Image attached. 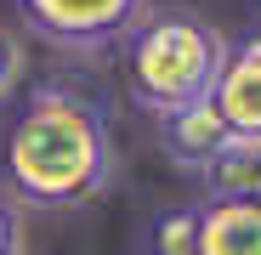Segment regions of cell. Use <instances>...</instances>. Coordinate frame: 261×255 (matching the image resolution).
<instances>
[{
  "label": "cell",
  "instance_id": "cell-1",
  "mask_svg": "<svg viewBox=\"0 0 261 255\" xmlns=\"http://www.w3.org/2000/svg\"><path fill=\"white\" fill-rule=\"evenodd\" d=\"M0 164H6L12 193L29 204H46V210L85 204L108 187V170H114L108 119L97 102L74 91H34L0 142Z\"/></svg>",
  "mask_w": 261,
  "mask_h": 255
},
{
  "label": "cell",
  "instance_id": "cell-2",
  "mask_svg": "<svg viewBox=\"0 0 261 255\" xmlns=\"http://www.w3.org/2000/svg\"><path fill=\"white\" fill-rule=\"evenodd\" d=\"M125 63H130L137 97L165 119V114L204 102L216 91L222 63H227V40L193 12H153V17L137 23Z\"/></svg>",
  "mask_w": 261,
  "mask_h": 255
},
{
  "label": "cell",
  "instance_id": "cell-3",
  "mask_svg": "<svg viewBox=\"0 0 261 255\" xmlns=\"http://www.w3.org/2000/svg\"><path fill=\"white\" fill-rule=\"evenodd\" d=\"M23 17L63 46H108L119 34H137L148 0H17Z\"/></svg>",
  "mask_w": 261,
  "mask_h": 255
},
{
  "label": "cell",
  "instance_id": "cell-4",
  "mask_svg": "<svg viewBox=\"0 0 261 255\" xmlns=\"http://www.w3.org/2000/svg\"><path fill=\"white\" fill-rule=\"evenodd\" d=\"M210 102L239 142H261V40L227 46V63H222V79H216Z\"/></svg>",
  "mask_w": 261,
  "mask_h": 255
},
{
  "label": "cell",
  "instance_id": "cell-5",
  "mask_svg": "<svg viewBox=\"0 0 261 255\" xmlns=\"http://www.w3.org/2000/svg\"><path fill=\"white\" fill-rule=\"evenodd\" d=\"M233 142H239V136L227 131V119L216 114L210 97H204V102H188V108H176V114H165V153L176 159V164H188V170H199V176H204Z\"/></svg>",
  "mask_w": 261,
  "mask_h": 255
},
{
  "label": "cell",
  "instance_id": "cell-6",
  "mask_svg": "<svg viewBox=\"0 0 261 255\" xmlns=\"http://www.w3.org/2000/svg\"><path fill=\"white\" fill-rule=\"evenodd\" d=\"M199 255H261V199H210L199 210Z\"/></svg>",
  "mask_w": 261,
  "mask_h": 255
},
{
  "label": "cell",
  "instance_id": "cell-7",
  "mask_svg": "<svg viewBox=\"0 0 261 255\" xmlns=\"http://www.w3.org/2000/svg\"><path fill=\"white\" fill-rule=\"evenodd\" d=\"M210 199H261V142H233L204 170Z\"/></svg>",
  "mask_w": 261,
  "mask_h": 255
},
{
  "label": "cell",
  "instance_id": "cell-8",
  "mask_svg": "<svg viewBox=\"0 0 261 255\" xmlns=\"http://www.w3.org/2000/svg\"><path fill=\"white\" fill-rule=\"evenodd\" d=\"M148 255H199V204L159 210L148 221Z\"/></svg>",
  "mask_w": 261,
  "mask_h": 255
},
{
  "label": "cell",
  "instance_id": "cell-9",
  "mask_svg": "<svg viewBox=\"0 0 261 255\" xmlns=\"http://www.w3.org/2000/svg\"><path fill=\"white\" fill-rule=\"evenodd\" d=\"M23 68H29V57H23V46H17V34H6V29H0V102H6V97H17Z\"/></svg>",
  "mask_w": 261,
  "mask_h": 255
},
{
  "label": "cell",
  "instance_id": "cell-10",
  "mask_svg": "<svg viewBox=\"0 0 261 255\" xmlns=\"http://www.w3.org/2000/svg\"><path fill=\"white\" fill-rule=\"evenodd\" d=\"M0 255H23V221L6 199H0Z\"/></svg>",
  "mask_w": 261,
  "mask_h": 255
}]
</instances>
